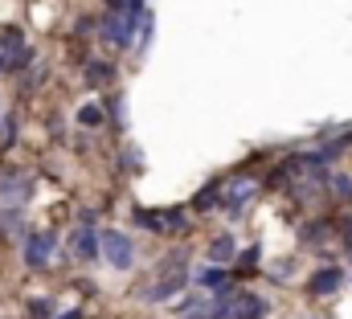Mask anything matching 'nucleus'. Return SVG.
Masks as SVG:
<instances>
[{"instance_id":"19","label":"nucleus","mask_w":352,"mask_h":319,"mask_svg":"<svg viewBox=\"0 0 352 319\" xmlns=\"http://www.w3.org/2000/svg\"><path fill=\"white\" fill-rule=\"evenodd\" d=\"M258 254H263V250H258V245H250V250L238 258V270H234V274H242V278H246V274H254V266H258Z\"/></svg>"},{"instance_id":"9","label":"nucleus","mask_w":352,"mask_h":319,"mask_svg":"<svg viewBox=\"0 0 352 319\" xmlns=\"http://www.w3.org/2000/svg\"><path fill=\"white\" fill-rule=\"evenodd\" d=\"M254 197V180L250 176H238V180H230V188H226V213L230 217H242V209H246V201Z\"/></svg>"},{"instance_id":"18","label":"nucleus","mask_w":352,"mask_h":319,"mask_svg":"<svg viewBox=\"0 0 352 319\" xmlns=\"http://www.w3.org/2000/svg\"><path fill=\"white\" fill-rule=\"evenodd\" d=\"M21 209H0V238H8L12 230H21Z\"/></svg>"},{"instance_id":"10","label":"nucleus","mask_w":352,"mask_h":319,"mask_svg":"<svg viewBox=\"0 0 352 319\" xmlns=\"http://www.w3.org/2000/svg\"><path fill=\"white\" fill-rule=\"evenodd\" d=\"M70 250H74V258L90 262V258H98V250H102V234H94L90 226H78L74 238H70Z\"/></svg>"},{"instance_id":"5","label":"nucleus","mask_w":352,"mask_h":319,"mask_svg":"<svg viewBox=\"0 0 352 319\" xmlns=\"http://www.w3.org/2000/svg\"><path fill=\"white\" fill-rule=\"evenodd\" d=\"M0 54L8 58L12 74H16V70H25V66L33 62V50H29V41H25V33H21V29H4V33H0Z\"/></svg>"},{"instance_id":"12","label":"nucleus","mask_w":352,"mask_h":319,"mask_svg":"<svg viewBox=\"0 0 352 319\" xmlns=\"http://www.w3.org/2000/svg\"><path fill=\"white\" fill-rule=\"evenodd\" d=\"M221 201H226V197H221V180H213V184H205V188L192 197V209H197V213H213Z\"/></svg>"},{"instance_id":"3","label":"nucleus","mask_w":352,"mask_h":319,"mask_svg":"<svg viewBox=\"0 0 352 319\" xmlns=\"http://www.w3.org/2000/svg\"><path fill=\"white\" fill-rule=\"evenodd\" d=\"M102 258H107L115 270H127V266L135 262V241L127 238V234H119V230H107V234H102Z\"/></svg>"},{"instance_id":"24","label":"nucleus","mask_w":352,"mask_h":319,"mask_svg":"<svg viewBox=\"0 0 352 319\" xmlns=\"http://www.w3.org/2000/svg\"><path fill=\"white\" fill-rule=\"evenodd\" d=\"M58 319H82V307H74V311H66V316H58Z\"/></svg>"},{"instance_id":"27","label":"nucleus","mask_w":352,"mask_h":319,"mask_svg":"<svg viewBox=\"0 0 352 319\" xmlns=\"http://www.w3.org/2000/svg\"><path fill=\"white\" fill-rule=\"evenodd\" d=\"M349 258H352V250H349Z\"/></svg>"},{"instance_id":"11","label":"nucleus","mask_w":352,"mask_h":319,"mask_svg":"<svg viewBox=\"0 0 352 319\" xmlns=\"http://www.w3.org/2000/svg\"><path fill=\"white\" fill-rule=\"evenodd\" d=\"M266 311H270V303L258 299V295H234L230 319H266Z\"/></svg>"},{"instance_id":"26","label":"nucleus","mask_w":352,"mask_h":319,"mask_svg":"<svg viewBox=\"0 0 352 319\" xmlns=\"http://www.w3.org/2000/svg\"><path fill=\"white\" fill-rule=\"evenodd\" d=\"M0 127H4V115H0Z\"/></svg>"},{"instance_id":"6","label":"nucleus","mask_w":352,"mask_h":319,"mask_svg":"<svg viewBox=\"0 0 352 319\" xmlns=\"http://www.w3.org/2000/svg\"><path fill=\"white\" fill-rule=\"evenodd\" d=\"M98 41H107V45H115V50H127V45H131V25H127L123 16L107 12V16L98 21Z\"/></svg>"},{"instance_id":"14","label":"nucleus","mask_w":352,"mask_h":319,"mask_svg":"<svg viewBox=\"0 0 352 319\" xmlns=\"http://www.w3.org/2000/svg\"><path fill=\"white\" fill-rule=\"evenodd\" d=\"M111 78H115V66H107V62H87L90 86H111Z\"/></svg>"},{"instance_id":"15","label":"nucleus","mask_w":352,"mask_h":319,"mask_svg":"<svg viewBox=\"0 0 352 319\" xmlns=\"http://www.w3.org/2000/svg\"><path fill=\"white\" fill-rule=\"evenodd\" d=\"M226 258H234V234H221V238H213V245H209V262L213 266L226 262Z\"/></svg>"},{"instance_id":"2","label":"nucleus","mask_w":352,"mask_h":319,"mask_svg":"<svg viewBox=\"0 0 352 319\" xmlns=\"http://www.w3.org/2000/svg\"><path fill=\"white\" fill-rule=\"evenodd\" d=\"M131 221H135V226H144V230H152V234H173V230H184V209H180V205L164 209V213L135 209V213H131Z\"/></svg>"},{"instance_id":"7","label":"nucleus","mask_w":352,"mask_h":319,"mask_svg":"<svg viewBox=\"0 0 352 319\" xmlns=\"http://www.w3.org/2000/svg\"><path fill=\"white\" fill-rule=\"evenodd\" d=\"M340 287H344V270H340V266H320V270L307 278V295H316V299L336 295Z\"/></svg>"},{"instance_id":"22","label":"nucleus","mask_w":352,"mask_h":319,"mask_svg":"<svg viewBox=\"0 0 352 319\" xmlns=\"http://www.w3.org/2000/svg\"><path fill=\"white\" fill-rule=\"evenodd\" d=\"M332 188H336V192H340L344 201H352V180L344 176V172H336V176H332Z\"/></svg>"},{"instance_id":"23","label":"nucleus","mask_w":352,"mask_h":319,"mask_svg":"<svg viewBox=\"0 0 352 319\" xmlns=\"http://www.w3.org/2000/svg\"><path fill=\"white\" fill-rule=\"evenodd\" d=\"M12 144H16V119L4 115V148H12Z\"/></svg>"},{"instance_id":"1","label":"nucleus","mask_w":352,"mask_h":319,"mask_svg":"<svg viewBox=\"0 0 352 319\" xmlns=\"http://www.w3.org/2000/svg\"><path fill=\"white\" fill-rule=\"evenodd\" d=\"M33 192V180L21 172V168H4L0 172V205L4 209H21Z\"/></svg>"},{"instance_id":"20","label":"nucleus","mask_w":352,"mask_h":319,"mask_svg":"<svg viewBox=\"0 0 352 319\" xmlns=\"http://www.w3.org/2000/svg\"><path fill=\"white\" fill-rule=\"evenodd\" d=\"M328 230H332L328 221H311V226H303V241H307V245H320V241H324V234H328Z\"/></svg>"},{"instance_id":"17","label":"nucleus","mask_w":352,"mask_h":319,"mask_svg":"<svg viewBox=\"0 0 352 319\" xmlns=\"http://www.w3.org/2000/svg\"><path fill=\"white\" fill-rule=\"evenodd\" d=\"M102 119H107V111H102L98 102H87V107L78 111V123H82V127H98Z\"/></svg>"},{"instance_id":"8","label":"nucleus","mask_w":352,"mask_h":319,"mask_svg":"<svg viewBox=\"0 0 352 319\" xmlns=\"http://www.w3.org/2000/svg\"><path fill=\"white\" fill-rule=\"evenodd\" d=\"M188 287V270L184 266H176L168 278H160L156 287H148L144 291V303H164V299H176V291H184Z\"/></svg>"},{"instance_id":"4","label":"nucleus","mask_w":352,"mask_h":319,"mask_svg":"<svg viewBox=\"0 0 352 319\" xmlns=\"http://www.w3.org/2000/svg\"><path fill=\"white\" fill-rule=\"evenodd\" d=\"M54 250H58V238L50 234V230H41V234H29L25 238V266L37 274V270H45L50 266V258H54Z\"/></svg>"},{"instance_id":"16","label":"nucleus","mask_w":352,"mask_h":319,"mask_svg":"<svg viewBox=\"0 0 352 319\" xmlns=\"http://www.w3.org/2000/svg\"><path fill=\"white\" fill-rule=\"evenodd\" d=\"M29 319H58L54 299H50V295H37V299H29Z\"/></svg>"},{"instance_id":"21","label":"nucleus","mask_w":352,"mask_h":319,"mask_svg":"<svg viewBox=\"0 0 352 319\" xmlns=\"http://www.w3.org/2000/svg\"><path fill=\"white\" fill-rule=\"evenodd\" d=\"M336 234H340V245H344V254H349V250H352V213H344V217H340Z\"/></svg>"},{"instance_id":"25","label":"nucleus","mask_w":352,"mask_h":319,"mask_svg":"<svg viewBox=\"0 0 352 319\" xmlns=\"http://www.w3.org/2000/svg\"><path fill=\"white\" fill-rule=\"evenodd\" d=\"M0 74H12V66H8V58L0 54Z\"/></svg>"},{"instance_id":"13","label":"nucleus","mask_w":352,"mask_h":319,"mask_svg":"<svg viewBox=\"0 0 352 319\" xmlns=\"http://www.w3.org/2000/svg\"><path fill=\"white\" fill-rule=\"evenodd\" d=\"M197 283H201L205 291H226V283H230V274H226L221 266H205V270H197Z\"/></svg>"}]
</instances>
